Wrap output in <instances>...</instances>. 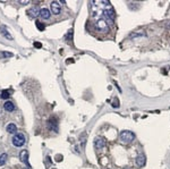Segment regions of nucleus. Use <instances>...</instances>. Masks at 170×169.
Segmentation results:
<instances>
[{"label": "nucleus", "instance_id": "1", "mask_svg": "<svg viewBox=\"0 0 170 169\" xmlns=\"http://www.w3.org/2000/svg\"><path fill=\"white\" fill-rule=\"evenodd\" d=\"M120 141L124 142V143H131L135 140V134L131 132V130H123L120 133Z\"/></svg>", "mask_w": 170, "mask_h": 169}, {"label": "nucleus", "instance_id": "2", "mask_svg": "<svg viewBox=\"0 0 170 169\" xmlns=\"http://www.w3.org/2000/svg\"><path fill=\"white\" fill-rule=\"evenodd\" d=\"M13 144L16 148H22L25 144V136L23 134H15V136L13 137Z\"/></svg>", "mask_w": 170, "mask_h": 169}, {"label": "nucleus", "instance_id": "3", "mask_svg": "<svg viewBox=\"0 0 170 169\" xmlns=\"http://www.w3.org/2000/svg\"><path fill=\"white\" fill-rule=\"evenodd\" d=\"M95 27H96V30L100 31V32H107L109 25H108V23L104 20L99 18L98 22H96V24H95Z\"/></svg>", "mask_w": 170, "mask_h": 169}, {"label": "nucleus", "instance_id": "4", "mask_svg": "<svg viewBox=\"0 0 170 169\" xmlns=\"http://www.w3.org/2000/svg\"><path fill=\"white\" fill-rule=\"evenodd\" d=\"M51 13L53 15H59L61 13V7L59 5V2H57V1L51 2Z\"/></svg>", "mask_w": 170, "mask_h": 169}, {"label": "nucleus", "instance_id": "5", "mask_svg": "<svg viewBox=\"0 0 170 169\" xmlns=\"http://www.w3.org/2000/svg\"><path fill=\"white\" fill-rule=\"evenodd\" d=\"M94 145L96 149H103L104 145H106V138L102 136H99L95 138L94 141Z\"/></svg>", "mask_w": 170, "mask_h": 169}, {"label": "nucleus", "instance_id": "6", "mask_svg": "<svg viewBox=\"0 0 170 169\" xmlns=\"http://www.w3.org/2000/svg\"><path fill=\"white\" fill-rule=\"evenodd\" d=\"M26 14H27V16H30L31 18H36L38 16H40V10H39V8H36V7H33L31 9H28V10L26 12Z\"/></svg>", "mask_w": 170, "mask_h": 169}, {"label": "nucleus", "instance_id": "7", "mask_svg": "<svg viewBox=\"0 0 170 169\" xmlns=\"http://www.w3.org/2000/svg\"><path fill=\"white\" fill-rule=\"evenodd\" d=\"M145 156L143 154V153H141V154H139V156L136 157V165H137V167H143L145 165Z\"/></svg>", "mask_w": 170, "mask_h": 169}, {"label": "nucleus", "instance_id": "8", "mask_svg": "<svg viewBox=\"0 0 170 169\" xmlns=\"http://www.w3.org/2000/svg\"><path fill=\"white\" fill-rule=\"evenodd\" d=\"M50 10L48 9V8H42V9H40V16L44 18V20H48V18H50Z\"/></svg>", "mask_w": 170, "mask_h": 169}, {"label": "nucleus", "instance_id": "9", "mask_svg": "<svg viewBox=\"0 0 170 169\" xmlns=\"http://www.w3.org/2000/svg\"><path fill=\"white\" fill-rule=\"evenodd\" d=\"M4 108L6 111H9V112H13L15 110V104L12 102V101H6L5 104H4Z\"/></svg>", "mask_w": 170, "mask_h": 169}, {"label": "nucleus", "instance_id": "10", "mask_svg": "<svg viewBox=\"0 0 170 169\" xmlns=\"http://www.w3.org/2000/svg\"><path fill=\"white\" fill-rule=\"evenodd\" d=\"M6 130L9 133V134H14V133H16V130H17V126H16V124L14 123H10L7 125L6 127Z\"/></svg>", "mask_w": 170, "mask_h": 169}, {"label": "nucleus", "instance_id": "11", "mask_svg": "<svg viewBox=\"0 0 170 169\" xmlns=\"http://www.w3.org/2000/svg\"><path fill=\"white\" fill-rule=\"evenodd\" d=\"M19 159H20L22 162H27V160H28V152L26 150H23L19 153Z\"/></svg>", "mask_w": 170, "mask_h": 169}, {"label": "nucleus", "instance_id": "12", "mask_svg": "<svg viewBox=\"0 0 170 169\" xmlns=\"http://www.w3.org/2000/svg\"><path fill=\"white\" fill-rule=\"evenodd\" d=\"M7 159H8V156H7V153H2V154H0V166H4V165H6Z\"/></svg>", "mask_w": 170, "mask_h": 169}, {"label": "nucleus", "instance_id": "13", "mask_svg": "<svg viewBox=\"0 0 170 169\" xmlns=\"http://www.w3.org/2000/svg\"><path fill=\"white\" fill-rule=\"evenodd\" d=\"M1 33H2V34H4V35H5V36H6L7 39H13V38H12V35H10V34H9V33L7 32L6 31V28H5V27H1Z\"/></svg>", "mask_w": 170, "mask_h": 169}, {"label": "nucleus", "instance_id": "14", "mask_svg": "<svg viewBox=\"0 0 170 169\" xmlns=\"http://www.w3.org/2000/svg\"><path fill=\"white\" fill-rule=\"evenodd\" d=\"M0 97H1V99H5V100H6V99H9V92L6 91V90L2 91L1 94H0Z\"/></svg>", "mask_w": 170, "mask_h": 169}, {"label": "nucleus", "instance_id": "15", "mask_svg": "<svg viewBox=\"0 0 170 169\" xmlns=\"http://www.w3.org/2000/svg\"><path fill=\"white\" fill-rule=\"evenodd\" d=\"M36 27H38L39 31H43L44 27H45V26H44L43 24L41 23V22H39V20H36Z\"/></svg>", "mask_w": 170, "mask_h": 169}, {"label": "nucleus", "instance_id": "16", "mask_svg": "<svg viewBox=\"0 0 170 169\" xmlns=\"http://www.w3.org/2000/svg\"><path fill=\"white\" fill-rule=\"evenodd\" d=\"M1 56H2V57H10L12 53H10V52H1Z\"/></svg>", "mask_w": 170, "mask_h": 169}, {"label": "nucleus", "instance_id": "17", "mask_svg": "<svg viewBox=\"0 0 170 169\" xmlns=\"http://www.w3.org/2000/svg\"><path fill=\"white\" fill-rule=\"evenodd\" d=\"M34 47H35V48H38V49H40V48L42 47V44H41L40 42H34Z\"/></svg>", "mask_w": 170, "mask_h": 169}]
</instances>
